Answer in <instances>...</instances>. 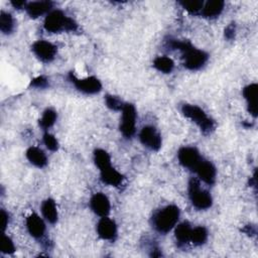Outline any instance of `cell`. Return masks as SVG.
Wrapping results in <instances>:
<instances>
[{"instance_id": "83f0119b", "label": "cell", "mask_w": 258, "mask_h": 258, "mask_svg": "<svg viewBox=\"0 0 258 258\" xmlns=\"http://www.w3.org/2000/svg\"><path fill=\"white\" fill-rule=\"evenodd\" d=\"M106 105L108 108L112 109V110H122L124 104L122 103L121 100H119L117 97L115 96H111V95H107L106 96Z\"/></svg>"}, {"instance_id": "7402d4cb", "label": "cell", "mask_w": 258, "mask_h": 258, "mask_svg": "<svg viewBox=\"0 0 258 258\" xmlns=\"http://www.w3.org/2000/svg\"><path fill=\"white\" fill-rule=\"evenodd\" d=\"M153 66L159 72L168 74L173 70L174 63H173V60L167 56H158L154 59Z\"/></svg>"}, {"instance_id": "5bb4252c", "label": "cell", "mask_w": 258, "mask_h": 258, "mask_svg": "<svg viewBox=\"0 0 258 258\" xmlns=\"http://www.w3.org/2000/svg\"><path fill=\"white\" fill-rule=\"evenodd\" d=\"M26 227L29 234L34 238L42 237L45 231V225L43 221L36 214H31L29 217H27Z\"/></svg>"}, {"instance_id": "2e32d148", "label": "cell", "mask_w": 258, "mask_h": 258, "mask_svg": "<svg viewBox=\"0 0 258 258\" xmlns=\"http://www.w3.org/2000/svg\"><path fill=\"white\" fill-rule=\"evenodd\" d=\"M257 84H251L243 90V96L248 103V110L254 117L257 116Z\"/></svg>"}, {"instance_id": "7c38bea8", "label": "cell", "mask_w": 258, "mask_h": 258, "mask_svg": "<svg viewBox=\"0 0 258 258\" xmlns=\"http://www.w3.org/2000/svg\"><path fill=\"white\" fill-rule=\"evenodd\" d=\"M199 177L205 181L206 183L212 184L215 181L216 178V168L215 166L208 160H205L204 158L200 161V163L196 166L194 169Z\"/></svg>"}, {"instance_id": "d4e9b609", "label": "cell", "mask_w": 258, "mask_h": 258, "mask_svg": "<svg viewBox=\"0 0 258 258\" xmlns=\"http://www.w3.org/2000/svg\"><path fill=\"white\" fill-rule=\"evenodd\" d=\"M55 120H56V113H55V111H53L52 109H46L43 112L41 118L39 119V125H40V127L42 129L46 130V129H48L49 127H51L54 124Z\"/></svg>"}, {"instance_id": "ffe728a7", "label": "cell", "mask_w": 258, "mask_h": 258, "mask_svg": "<svg viewBox=\"0 0 258 258\" xmlns=\"http://www.w3.org/2000/svg\"><path fill=\"white\" fill-rule=\"evenodd\" d=\"M41 213L47 222L51 224L55 223L57 220V211L54 201L51 199L45 200L41 205Z\"/></svg>"}, {"instance_id": "f1b7e54d", "label": "cell", "mask_w": 258, "mask_h": 258, "mask_svg": "<svg viewBox=\"0 0 258 258\" xmlns=\"http://www.w3.org/2000/svg\"><path fill=\"white\" fill-rule=\"evenodd\" d=\"M14 251H15V247L12 240L8 236L4 235L2 237V242H1V252L6 254H11Z\"/></svg>"}, {"instance_id": "d6986e66", "label": "cell", "mask_w": 258, "mask_h": 258, "mask_svg": "<svg viewBox=\"0 0 258 258\" xmlns=\"http://www.w3.org/2000/svg\"><path fill=\"white\" fill-rule=\"evenodd\" d=\"M27 159L37 167H43L47 163L45 153L38 147H29L26 151Z\"/></svg>"}, {"instance_id": "d6a6232c", "label": "cell", "mask_w": 258, "mask_h": 258, "mask_svg": "<svg viewBox=\"0 0 258 258\" xmlns=\"http://www.w3.org/2000/svg\"><path fill=\"white\" fill-rule=\"evenodd\" d=\"M1 224L3 230H5L8 225V214L4 210H1Z\"/></svg>"}, {"instance_id": "3957f363", "label": "cell", "mask_w": 258, "mask_h": 258, "mask_svg": "<svg viewBox=\"0 0 258 258\" xmlns=\"http://www.w3.org/2000/svg\"><path fill=\"white\" fill-rule=\"evenodd\" d=\"M44 28L49 32L75 31L78 28V24L60 10H53L45 17Z\"/></svg>"}, {"instance_id": "1f68e13d", "label": "cell", "mask_w": 258, "mask_h": 258, "mask_svg": "<svg viewBox=\"0 0 258 258\" xmlns=\"http://www.w3.org/2000/svg\"><path fill=\"white\" fill-rule=\"evenodd\" d=\"M235 30H236V28H235V23H231V24H229L227 27H226V29H225V36H226V38L227 39H233L234 38V36H235Z\"/></svg>"}, {"instance_id": "6da1fadb", "label": "cell", "mask_w": 258, "mask_h": 258, "mask_svg": "<svg viewBox=\"0 0 258 258\" xmlns=\"http://www.w3.org/2000/svg\"><path fill=\"white\" fill-rule=\"evenodd\" d=\"M168 45L173 49H180L183 51V64L188 70H199L208 60V54L205 51L195 48L187 41L171 39L168 41Z\"/></svg>"}, {"instance_id": "8992f818", "label": "cell", "mask_w": 258, "mask_h": 258, "mask_svg": "<svg viewBox=\"0 0 258 258\" xmlns=\"http://www.w3.org/2000/svg\"><path fill=\"white\" fill-rule=\"evenodd\" d=\"M136 125V110L132 104H124L122 108V119L120 130L122 134L129 138L135 133Z\"/></svg>"}, {"instance_id": "5b68a950", "label": "cell", "mask_w": 258, "mask_h": 258, "mask_svg": "<svg viewBox=\"0 0 258 258\" xmlns=\"http://www.w3.org/2000/svg\"><path fill=\"white\" fill-rule=\"evenodd\" d=\"M188 196L191 204L197 209L205 210L212 206L211 195L207 190L201 188L197 178H191L188 182Z\"/></svg>"}, {"instance_id": "7a4b0ae2", "label": "cell", "mask_w": 258, "mask_h": 258, "mask_svg": "<svg viewBox=\"0 0 258 258\" xmlns=\"http://www.w3.org/2000/svg\"><path fill=\"white\" fill-rule=\"evenodd\" d=\"M178 218L179 209L174 205H170L159 210L153 215L152 225L158 232L167 233L175 226Z\"/></svg>"}, {"instance_id": "277c9868", "label": "cell", "mask_w": 258, "mask_h": 258, "mask_svg": "<svg viewBox=\"0 0 258 258\" xmlns=\"http://www.w3.org/2000/svg\"><path fill=\"white\" fill-rule=\"evenodd\" d=\"M181 112L183 113V115L185 117H187L188 119L194 121L201 128V130L205 133L211 132L215 127L214 121L207 116V114L204 112V110H202L200 107H198L196 105L185 104L182 106Z\"/></svg>"}, {"instance_id": "e575fe53", "label": "cell", "mask_w": 258, "mask_h": 258, "mask_svg": "<svg viewBox=\"0 0 258 258\" xmlns=\"http://www.w3.org/2000/svg\"><path fill=\"white\" fill-rule=\"evenodd\" d=\"M243 231L246 233V234H248V235H253V234H255V228H253V226H246V228L245 229H243Z\"/></svg>"}, {"instance_id": "603a6c76", "label": "cell", "mask_w": 258, "mask_h": 258, "mask_svg": "<svg viewBox=\"0 0 258 258\" xmlns=\"http://www.w3.org/2000/svg\"><path fill=\"white\" fill-rule=\"evenodd\" d=\"M94 160L99 169H104L111 165V158L109 154L103 149H96L94 153Z\"/></svg>"}, {"instance_id": "30bf717a", "label": "cell", "mask_w": 258, "mask_h": 258, "mask_svg": "<svg viewBox=\"0 0 258 258\" xmlns=\"http://www.w3.org/2000/svg\"><path fill=\"white\" fill-rule=\"evenodd\" d=\"M32 51L42 61H51L56 53V47L45 40H37L32 45Z\"/></svg>"}, {"instance_id": "8fae6325", "label": "cell", "mask_w": 258, "mask_h": 258, "mask_svg": "<svg viewBox=\"0 0 258 258\" xmlns=\"http://www.w3.org/2000/svg\"><path fill=\"white\" fill-rule=\"evenodd\" d=\"M90 207L95 214L101 217H107L111 208L108 198L102 192H97L91 198Z\"/></svg>"}, {"instance_id": "4fadbf2b", "label": "cell", "mask_w": 258, "mask_h": 258, "mask_svg": "<svg viewBox=\"0 0 258 258\" xmlns=\"http://www.w3.org/2000/svg\"><path fill=\"white\" fill-rule=\"evenodd\" d=\"M97 231L102 239L113 240L117 234L116 224L113 220L107 217H102V219L99 221L97 225Z\"/></svg>"}, {"instance_id": "4316f807", "label": "cell", "mask_w": 258, "mask_h": 258, "mask_svg": "<svg viewBox=\"0 0 258 258\" xmlns=\"http://www.w3.org/2000/svg\"><path fill=\"white\" fill-rule=\"evenodd\" d=\"M181 6L188 11L189 13L192 14H197L200 11H202V8L204 6V2L200 1V0H192V1H182L180 2Z\"/></svg>"}, {"instance_id": "9c48e42d", "label": "cell", "mask_w": 258, "mask_h": 258, "mask_svg": "<svg viewBox=\"0 0 258 258\" xmlns=\"http://www.w3.org/2000/svg\"><path fill=\"white\" fill-rule=\"evenodd\" d=\"M177 157L179 163L191 170L196 168V166L200 163L203 157L200 155L199 151L195 147H182L178 150Z\"/></svg>"}, {"instance_id": "ac0fdd59", "label": "cell", "mask_w": 258, "mask_h": 258, "mask_svg": "<svg viewBox=\"0 0 258 258\" xmlns=\"http://www.w3.org/2000/svg\"><path fill=\"white\" fill-rule=\"evenodd\" d=\"M51 7H52V2L50 1H35V2L28 3L25 9L31 17H38L48 12Z\"/></svg>"}, {"instance_id": "836d02e7", "label": "cell", "mask_w": 258, "mask_h": 258, "mask_svg": "<svg viewBox=\"0 0 258 258\" xmlns=\"http://www.w3.org/2000/svg\"><path fill=\"white\" fill-rule=\"evenodd\" d=\"M11 4L15 7V8H18V9H20V8H25L26 7V3H25V1H12L11 2Z\"/></svg>"}, {"instance_id": "9a60e30c", "label": "cell", "mask_w": 258, "mask_h": 258, "mask_svg": "<svg viewBox=\"0 0 258 258\" xmlns=\"http://www.w3.org/2000/svg\"><path fill=\"white\" fill-rule=\"evenodd\" d=\"M101 179L104 183H107L109 185H113V186H118L122 183L124 176L118 172L115 168H113L111 165L101 169Z\"/></svg>"}, {"instance_id": "52a82bcc", "label": "cell", "mask_w": 258, "mask_h": 258, "mask_svg": "<svg viewBox=\"0 0 258 258\" xmlns=\"http://www.w3.org/2000/svg\"><path fill=\"white\" fill-rule=\"evenodd\" d=\"M69 77H70L71 82L74 83L75 87L83 93L96 94V93L100 92L102 89L101 82L95 77H88L86 79L80 80V79L76 78V76L73 75V73H70Z\"/></svg>"}, {"instance_id": "484cf974", "label": "cell", "mask_w": 258, "mask_h": 258, "mask_svg": "<svg viewBox=\"0 0 258 258\" xmlns=\"http://www.w3.org/2000/svg\"><path fill=\"white\" fill-rule=\"evenodd\" d=\"M13 25H14L13 24V18L11 16V14L2 11L1 15H0V29H1V31L5 34H8L12 31Z\"/></svg>"}, {"instance_id": "f546056e", "label": "cell", "mask_w": 258, "mask_h": 258, "mask_svg": "<svg viewBox=\"0 0 258 258\" xmlns=\"http://www.w3.org/2000/svg\"><path fill=\"white\" fill-rule=\"evenodd\" d=\"M43 142L45 144V146L51 150V151H55L58 148V142L55 139V137L49 133H45L43 136Z\"/></svg>"}, {"instance_id": "e0dca14e", "label": "cell", "mask_w": 258, "mask_h": 258, "mask_svg": "<svg viewBox=\"0 0 258 258\" xmlns=\"http://www.w3.org/2000/svg\"><path fill=\"white\" fill-rule=\"evenodd\" d=\"M224 1L222 0H212L208 1L204 4L202 8V14L204 17L207 18H215L221 14L224 9Z\"/></svg>"}, {"instance_id": "4dcf8cb0", "label": "cell", "mask_w": 258, "mask_h": 258, "mask_svg": "<svg viewBox=\"0 0 258 258\" xmlns=\"http://www.w3.org/2000/svg\"><path fill=\"white\" fill-rule=\"evenodd\" d=\"M31 86L36 87V88H44V87L47 86V79L45 77H43V76L37 77V78L32 80Z\"/></svg>"}, {"instance_id": "ba28073f", "label": "cell", "mask_w": 258, "mask_h": 258, "mask_svg": "<svg viewBox=\"0 0 258 258\" xmlns=\"http://www.w3.org/2000/svg\"><path fill=\"white\" fill-rule=\"evenodd\" d=\"M139 138L141 143L151 150H158L161 146V137L152 126H145L141 129Z\"/></svg>"}, {"instance_id": "44dd1931", "label": "cell", "mask_w": 258, "mask_h": 258, "mask_svg": "<svg viewBox=\"0 0 258 258\" xmlns=\"http://www.w3.org/2000/svg\"><path fill=\"white\" fill-rule=\"evenodd\" d=\"M191 227L187 222L179 224L175 229V238L179 244H185L190 239Z\"/></svg>"}, {"instance_id": "cb8c5ba5", "label": "cell", "mask_w": 258, "mask_h": 258, "mask_svg": "<svg viewBox=\"0 0 258 258\" xmlns=\"http://www.w3.org/2000/svg\"><path fill=\"white\" fill-rule=\"evenodd\" d=\"M207 238H208V232L206 228L201 226V227H196L195 229H191L189 241H191L195 245L204 244L207 241Z\"/></svg>"}]
</instances>
